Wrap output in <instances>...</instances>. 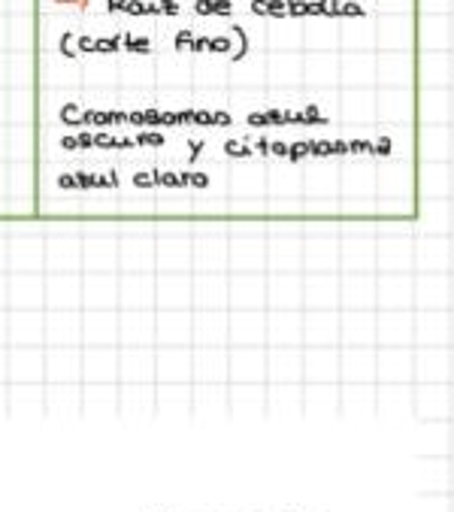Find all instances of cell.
I'll return each mask as SVG.
<instances>
[]
</instances>
